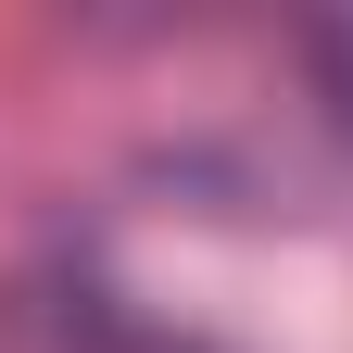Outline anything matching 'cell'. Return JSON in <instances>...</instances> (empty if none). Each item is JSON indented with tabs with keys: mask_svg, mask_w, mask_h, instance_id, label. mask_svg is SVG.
Returning a JSON list of instances; mask_svg holds the SVG:
<instances>
[{
	"mask_svg": "<svg viewBox=\"0 0 353 353\" xmlns=\"http://www.w3.org/2000/svg\"><path fill=\"white\" fill-rule=\"evenodd\" d=\"M152 353H202V341H152Z\"/></svg>",
	"mask_w": 353,
	"mask_h": 353,
	"instance_id": "2",
	"label": "cell"
},
{
	"mask_svg": "<svg viewBox=\"0 0 353 353\" xmlns=\"http://www.w3.org/2000/svg\"><path fill=\"white\" fill-rule=\"evenodd\" d=\"M303 63H316V114H328V139L353 152V26H303Z\"/></svg>",
	"mask_w": 353,
	"mask_h": 353,
	"instance_id": "1",
	"label": "cell"
}]
</instances>
